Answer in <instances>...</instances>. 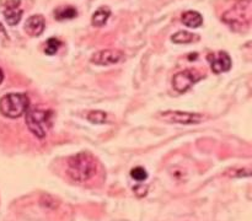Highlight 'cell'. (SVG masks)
<instances>
[{
	"label": "cell",
	"instance_id": "7c38bea8",
	"mask_svg": "<svg viewBox=\"0 0 252 221\" xmlns=\"http://www.w3.org/2000/svg\"><path fill=\"white\" fill-rule=\"evenodd\" d=\"M111 16V10L107 6H101L94 12L93 17H91V22L93 26L95 27H102L103 25L107 22L108 17Z\"/></svg>",
	"mask_w": 252,
	"mask_h": 221
},
{
	"label": "cell",
	"instance_id": "30bf717a",
	"mask_svg": "<svg viewBox=\"0 0 252 221\" xmlns=\"http://www.w3.org/2000/svg\"><path fill=\"white\" fill-rule=\"evenodd\" d=\"M44 27H46L44 17L42 15H33L27 19L26 24H25V31L31 37H38L43 33Z\"/></svg>",
	"mask_w": 252,
	"mask_h": 221
},
{
	"label": "cell",
	"instance_id": "52a82bcc",
	"mask_svg": "<svg viewBox=\"0 0 252 221\" xmlns=\"http://www.w3.org/2000/svg\"><path fill=\"white\" fill-rule=\"evenodd\" d=\"M125 59V54L122 51L118 49H103V51L96 52L91 56V63L96 64V65L107 66L113 65V64H118Z\"/></svg>",
	"mask_w": 252,
	"mask_h": 221
},
{
	"label": "cell",
	"instance_id": "8992f818",
	"mask_svg": "<svg viewBox=\"0 0 252 221\" xmlns=\"http://www.w3.org/2000/svg\"><path fill=\"white\" fill-rule=\"evenodd\" d=\"M202 78H203V75H199L194 70L180 71L172 79V86L177 92H186Z\"/></svg>",
	"mask_w": 252,
	"mask_h": 221
},
{
	"label": "cell",
	"instance_id": "5bb4252c",
	"mask_svg": "<svg viewBox=\"0 0 252 221\" xmlns=\"http://www.w3.org/2000/svg\"><path fill=\"white\" fill-rule=\"evenodd\" d=\"M76 15H78V12H76L75 7L73 6H62L54 11V17L59 21L74 19V17H76Z\"/></svg>",
	"mask_w": 252,
	"mask_h": 221
},
{
	"label": "cell",
	"instance_id": "5b68a950",
	"mask_svg": "<svg viewBox=\"0 0 252 221\" xmlns=\"http://www.w3.org/2000/svg\"><path fill=\"white\" fill-rule=\"evenodd\" d=\"M160 117L169 123H177V124H198L203 120V115L199 113L184 112V110H166L160 113Z\"/></svg>",
	"mask_w": 252,
	"mask_h": 221
},
{
	"label": "cell",
	"instance_id": "e0dca14e",
	"mask_svg": "<svg viewBox=\"0 0 252 221\" xmlns=\"http://www.w3.org/2000/svg\"><path fill=\"white\" fill-rule=\"evenodd\" d=\"M130 177H132L134 181L143 182L148 178V172L145 171V168H143V167H134V168L130 171Z\"/></svg>",
	"mask_w": 252,
	"mask_h": 221
},
{
	"label": "cell",
	"instance_id": "9c48e42d",
	"mask_svg": "<svg viewBox=\"0 0 252 221\" xmlns=\"http://www.w3.org/2000/svg\"><path fill=\"white\" fill-rule=\"evenodd\" d=\"M20 0H7L4 4V17L10 26H15L21 21L22 9Z\"/></svg>",
	"mask_w": 252,
	"mask_h": 221
},
{
	"label": "cell",
	"instance_id": "2e32d148",
	"mask_svg": "<svg viewBox=\"0 0 252 221\" xmlns=\"http://www.w3.org/2000/svg\"><path fill=\"white\" fill-rule=\"evenodd\" d=\"M61 41L58 38H49L46 43V48H44V53L48 54V55H54V54L58 52L59 47H61Z\"/></svg>",
	"mask_w": 252,
	"mask_h": 221
},
{
	"label": "cell",
	"instance_id": "9a60e30c",
	"mask_svg": "<svg viewBox=\"0 0 252 221\" xmlns=\"http://www.w3.org/2000/svg\"><path fill=\"white\" fill-rule=\"evenodd\" d=\"M88 120L95 124H103L107 122V114L103 110H91L88 113Z\"/></svg>",
	"mask_w": 252,
	"mask_h": 221
},
{
	"label": "cell",
	"instance_id": "ac0fdd59",
	"mask_svg": "<svg viewBox=\"0 0 252 221\" xmlns=\"http://www.w3.org/2000/svg\"><path fill=\"white\" fill-rule=\"evenodd\" d=\"M2 80H4V73H2L1 68H0V83H2Z\"/></svg>",
	"mask_w": 252,
	"mask_h": 221
},
{
	"label": "cell",
	"instance_id": "3957f363",
	"mask_svg": "<svg viewBox=\"0 0 252 221\" xmlns=\"http://www.w3.org/2000/svg\"><path fill=\"white\" fill-rule=\"evenodd\" d=\"M30 107V100L25 93H7L0 98V113L6 118H20Z\"/></svg>",
	"mask_w": 252,
	"mask_h": 221
},
{
	"label": "cell",
	"instance_id": "ba28073f",
	"mask_svg": "<svg viewBox=\"0 0 252 221\" xmlns=\"http://www.w3.org/2000/svg\"><path fill=\"white\" fill-rule=\"evenodd\" d=\"M207 60L209 61L211 69L216 74L225 73L231 68V58L226 52L220 51L218 53H209L207 55Z\"/></svg>",
	"mask_w": 252,
	"mask_h": 221
},
{
	"label": "cell",
	"instance_id": "8fae6325",
	"mask_svg": "<svg viewBox=\"0 0 252 221\" xmlns=\"http://www.w3.org/2000/svg\"><path fill=\"white\" fill-rule=\"evenodd\" d=\"M182 24L186 25L187 27H191V28H198L203 24V17L199 12L193 11V10H189V11L184 12L181 16Z\"/></svg>",
	"mask_w": 252,
	"mask_h": 221
},
{
	"label": "cell",
	"instance_id": "7a4b0ae2",
	"mask_svg": "<svg viewBox=\"0 0 252 221\" xmlns=\"http://www.w3.org/2000/svg\"><path fill=\"white\" fill-rule=\"evenodd\" d=\"M26 125L34 137L43 139L53 123V110L43 107H29L25 112Z\"/></svg>",
	"mask_w": 252,
	"mask_h": 221
},
{
	"label": "cell",
	"instance_id": "277c9868",
	"mask_svg": "<svg viewBox=\"0 0 252 221\" xmlns=\"http://www.w3.org/2000/svg\"><path fill=\"white\" fill-rule=\"evenodd\" d=\"M223 20L234 29L249 27L251 20V0H241L223 15Z\"/></svg>",
	"mask_w": 252,
	"mask_h": 221
},
{
	"label": "cell",
	"instance_id": "4fadbf2b",
	"mask_svg": "<svg viewBox=\"0 0 252 221\" xmlns=\"http://www.w3.org/2000/svg\"><path fill=\"white\" fill-rule=\"evenodd\" d=\"M171 39L172 42H175V43L181 44V43H192V42L194 41H198L199 37L197 36V34L191 33V32L189 31H179L171 37Z\"/></svg>",
	"mask_w": 252,
	"mask_h": 221
},
{
	"label": "cell",
	"instance_id": "6da1fadb",
	"mask_svg": "<svg viewBox=\"0 0 252 221\" xmlns=\"http://www.w3.org/2000/svg\"><path fill=\"white\" fill-rule=\"evenodd\" d=\"M68 176L78 183H84L93 178L96 173V161L89 152L71 156L68 160Z\"/></svg>",
	"mask_w": 252,
	"mask_h": 221
}]
</instances>
